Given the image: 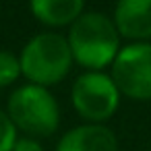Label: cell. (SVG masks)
<instances>
[{
	"label": "cell",
	"instance_id": "obj_3",
	"mask_svg": "<svg viewBox=\"0 0 151 151\" xmlns=\"http://www.w3.org/2000/svg\"><path fill=\"white\" fill-rule=\"evenodd\" d=\"M6 114L17 132L21 130L31 139L50 137L60 126V106L56 97L50 93V89L31 83L21 85L11 93Z\"/></svg>",
	"mask_w": 151,
	"mask_h": 151
},
{
	"label": "cell",
	"instance_id": "obj_6",
	"mask_svg": "<svg viewBox=\"0 0 151 151\" xmlns=\"http://www.w3.org/2000/svg\"><path fill=\"white\" fill-rule=\"evenodd\" d=\"M112 19L120 37L132 42L151 40V0H118Z\"/></svg>",
	"mask_w": 151,
	"mask_h": 151
},
{
	"label": "cell",
	"instance_id": "obj_1",
	"mask_svg": "<svg viewBox=\"0 0 151 151\" xmlns=\"http://www.w3.org/2000/svg\"><path fill=\"white\" fill-rule=\"evenodd\" d=\"M66 40L73 60L87 70H104L106 66H112L122 48V37L114 25V19L97 11L83 13L70 25Z\"/></svg>",
	"mask_w": 151,
	"mask_h": 151
},
{
	"label": "cell",
	"instance_id": "obj_10",
	"mask_svg": "<svg viewBox=\"0 0 151 151\" xmlns=\"http://www.w3.org/2000/svg\"><path fill=\"white\" fill-rule=\"evenodd\" d=\"M17 139H19V134H17L15 124L11 122L6 110L0 108V151H13Z\"/></svg>",
	"mask_w": 151,
	"mask_h": 151
},
{
	"label": "cell",
	"instance_id": "obj_4",
	"mask_svg": "<svg viewBox=\"0 0 151 151\" xmlns=\"http://www.w3.org/2000/svg\"><path fill=\"white\" fill-rule=\"evenodd\" d=\"M70 99L75 112L87 120V124H104L116 114L120 91L104 70H87L73 83Z\"/></svg>",
	"mask_w": 151,
	"mask_h": 151
},
{
	"label": "cell",
	"instance_id": "obj_7",
	"mask_svg": "<svg viewBox=\"0 0 151 151\" xmlns=\"http://www.w3.org/2000/svg\"><path fill=\"white\" fill-rule=\"evenodd\" d=\"M56 151H118V139L106 124H81L62 134Z\"/></svg>",
	"mask_w": 151,
	"mask_h": 151
},
{
	"label": "cell",
	"instance_id": "obj_5",
	"mask_svg": "<svg viewBox=\"0 0 151 151\" xmlns=\"http://www.w3.org/2000/svg\"><path fill=\"white\" fill-rule=\"evenodd\" d=\"M110 68L120 95L137 101L151 99V42H132L120 48Z\"/></svg>",
	"mask_w": 151,
	"mask_h": 151
},
{
	"label": "cell",
	"instance_id": "obj_2",
	"mask_svg": "<svg viewBox=\"0 0 151 151\" xmlns=\"http://www.w3.org/2000/svg\"><path fill=\"white\" fill-rule=\"evenodd\" d=\"M21 75L40 87H52L64 81L75 64L68 40L56 31H44L33 35L19 56Z\"/></svg>",
	"mask_w": 151,
	"mask_h": 151
},
{
	"label": "cell",
	"instance_id": "obj_8",
	"mask_svg": "<svg viewBox=\"0 0 151 151\" xmlns=\"http://www.w3.org/2000/svg\"><path fill=\"white\" fill-rule=\"evenodd\" d=\"M29 9L48 27H70L85 13V0H29Z\"/></svg>",
	"mask_w": 151,
	"mask_h": 151
},
{
	"label": "cell",
	"instance_id": "obj_9",
	"mask_svg": "<svg viewBox=\"0 0 151 151\" xmlns=\"http://www.w3.org/2000/svg\"><path fill=\"white\" fill-rule=\"evenodd\" d=\"M21 77V62L9 50H0V87H9Z\"/></svg>",
	"mask_w": 151,
	"mask_h": 151
},
{
	"label": "cell",
	"instance_id": "obj_11",
	"mask_svg": "<svg viewBox=\"0 0 151 151\" xmlns=\"http://www.w3.org/2000/svg\"><path fill=\"white\" fill-rule=\"evenodd\" d=\"M13 151H46L44 145L37 141V139H31V137H19Z\"/></svg>",
	"mask_w": 151,
	"mask_h": 151
}]
</instances>
